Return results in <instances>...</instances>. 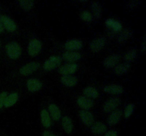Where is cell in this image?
Listing matches in <instances>:
<instances>
[{
	"mask_svg": "<svg viewBox=\"0 0 146 136\" xmlns=\"http://www.w3.org/2000/svg\"><path fill=\"white\" fill-rule=\"evenodd\" d=\"M118 132L116 130H111L106 132L104 136H118Z\"/></svg>",
	"mask_w": 146,
	"mask_h": 136,
	"instance_id": "cell-33",
	"label": "cell"
},
{
	"mask_svg": "<svg viewBox=\"0 0 146 136\" xmlns=\"http://www.w3.org/2000/svg\"><path fill=\"white\" fill-rule=\"evenodd\" d=\"M20 7L23 10L26 11H28L32 8L34 7V1H30V0H24V1H20L19 2Z\"/></svg>",
	"mask_w": 146,
	"mask_h": 136,
	"instance_id": "cell-29",
	"label": "cell"
},
{
	"mask_svg": "<svg viewBox=\"0 0 146 136\" xmlns=\"http://www.w3.org/2000/svg\"><path fill=\"white\" fill-rule=\"evenodd\" d=\"M121 56L118 54H113V55H109L105 58V60L103 62L104 66L107 68H112L113 67L116 66L118 62H119Z\"/></svg>",
	"mask_w": 146,
	"mask_h": 136,
	"instance_id": "cell-9",
	"label": "cell"
},
{
	"mask_svg": "<svg viewBox=\"0 0 146 136\" xmlns=\"http://www.w3.org/2000/svg\"><path fill=\"white\" fill-rule=\"evenodd\" d=\"M84 94L85 95L86 97L87 98H94V99H96L99 96V93L97 91L96 89L92 87V86H88V87L86 88L84 90Z\"/></svg>",
	"mask_w": 146,
	"mask_h": 136,
	"instance_id": "cell-26",
	"label": "cell"
},
{
	"mask_svg": "<svg viewBox=\"0 0 146 136\" xmlns=\"http://www.w3.org/2000/svg\"><path fill=\"white\" fill-rule=\"evenodd\" d=\"M123 112L121 110H117L113 112L109 116L108 119V123L109 126H113L118 124L121 120V117H122Z\"/></svg>",
	"mask_w": 146,
	"mask_h": 136,
	"instance_id": "cell-16",
	"label": "cell"
},
{
	"mask_svg": "<svg viewBox=\"0 0 146 136\" xmlns=\"http://www.w3.org/2000/svg\"><path fill=\"white\" fill-rule=\"evenodd\" d=\"M48 110H49L48 113L51 116L53 120H55V121H58V120L61 119V110L58 109V106H56L55 104H54V103L49 104V106H48Z\"/></svg>",
	"mask_w": 146,
	"mask_h": 136,
	"instance_id": "cell-18",
	"label": "cell"
},
{
	"mask_svg": "<svg viewBox=\"0 0 146 136\" xmlns=\"http://www.w3.org/2000/svg\"><path fill=\"white\" fill-rule=\"evenodd\" d=\"M42 136H56L55 134H54L51 132L48 131V130H46L44 133H42Z\"/></svg>",
	"mask_w": 146,
	"mask_h": 136,
	"instance_id": "cell-35",
	"label": "cell"
},
{
	"mask_svg": "<svg viewBox=\"0 0 146 136\" xmlns=\"http://www.w3.org/2000/svg\"><path fill=\"white\" fill-rule=\"evenodd\" d=\"M62 127L64 130L67 134H71L74 129L72 120L68 116H64L62 118Z\"/></svg>",
	"mask_w": 146,
	"mask_h": 136,
	"instance_id": "cell-20",
	"label": "cell"
},
{
	"mask_svg": "<svg viewBox=\"0 0 146 136\" xmlns=\"http://www.w3.org/2000/svg\"><path fill=\"white\" fill-rule=\"evenodd\" d=\"M65 48L68 50H80L83 46L82 41L77 39H72L66 41L64 45Z\"/></svg>",
	"mask_w": 146,
	"mask_h": 136,
	"instance_id": "cell-14",
	"label": "cell"
},
{
	"mask_svg": "<svg viewBox=\"0 0 146 136\" xmlns=\"http://www.w3.org/2000/svg\"><path fill=\"white\" fill-rule=\"evenodd\" d=\"M91 9L94 13V16L96 18H101L102 16V8L101 5L97 1H92L91 2Z\"/></svg>",
	"mask_w": 146,
	"mask_h": 136,
	"instance_id": "cell-25",
	"label": "cell"
},
{
	"mask_svg": "<svg viewBox=\"0 0 146 136\" xmlns=\"http://www.w3.org/2000/svg\"><path fill=\"white\" fill-rule=\"evenodd\" d=\"M77 103L80 108L82 109V110H89L94 106V101L89 98H87L86 96H80L77 100Z\"/></svg>",
	"mask_w": 146,
	"mask_h": 136,
	"instance_id": "cell-11",
	"label": "cell"
},
{
	"mask_svg": "<svg viewBox=\"0 0 146 136\" xmlns=\"http://www.w3.org/2000/svg\"><path fill=\"white\" fill-rule=\"evenodd\" d=\"M0 21L2 24L4 28H5L7 31H9V32H14L17 30V25L14 21L9 17L7 16H1Z\"/></svg>",
	"mask_w": 146,
	"mask_h": 136,
	"instance_id": "cell-6",
	"label": "cell"
},
{
	"mask_svg": "<svg viewBox=\"0 0 146 136\" xmlns=\"http://www.w3.org/2000/svg\"><path fill=\"white\" fill-rule=\"evenodd\" d=\"M106 38L104 37H100V38L94 39L91 42L89 45L90 50L93 52H98L102 50L104 45L106 44Z\"/></svg>",
	"mask_w": 146,
	"mask_h": 136,
	"instance_id": "cell-5",
	"label": "cell"
},
{
	"mask_svg": "<svg viewBox=\"0 0 146 136\" xmlns=\"http://www.w3.org/2000/svg\"><path fill=\"white\" fill-rule=\"evenodd\" d=\"M0 45H1V42H0Z\"/></svg>",
	"mask_w": 146,
	"mask_h": 136,
	"instance_id": "cell-38",
	"label": "cell"
},
{
	"mask_svg": "<svg viewBox=\"0 0 146 136\" xmlns=\"http://www.w3.org/2000/svg\"><path fill=\"white\" fill-rule=\"evenodd\" d=\"M7 96V92H2V93L0 94V109L2 108V106H4V100H5L6 97Z\"/></svg>",
	"mask_w": 146,
	"mask_h": 136,
	"instance_id": "cell-32",
	"label": "cell"
},
{
	"mask_svg": "<svg viewBox=\"0 0 146 136\" xmlns=\"http://www.w3.org/2000/svg\"><path fill=\"white\" fill-rule=\"evenodd\" d=\"M136 4H139V1H131L128 3V8H134L137 7Z\"/></svg>",
	"mask_w": 146,
	"mask_h": 136,
	"instance_id": "cell-34",
	"label": "cell"
},
{
	"mask_svg": "<svg viewBox=\"0 0 146 136\" xmlns=\"http://www.w3.org/2000/svg\"><path fill=\"white\" fill-rule=\"evenodd\" d=\"M41 124L46 128H48L51 125V119L48 111L46 109H43L41 112Z\"/></svg>",
	"mask_w": 146,
	"mask_h": 136,
	"instance_id": "cell-21",
	"label": "cell"
},
{
	"mask_svg": "<svg viewBox=\"0 0 146 136\" xmlns=\"http://www.w3.org/2000/svg\"><path fill=\"white\" fill-rule=\"evenodd\" d=\"M6 51L7 55L11 59L16 60L21 55V48L19 44L16 42H11L6 46Z\"/></svg>",
	"mask_w": 146,
	"mask_h": 136,
	"instance_id": "cell-1",
	"label": "cell"
},
{
	"mask_svg": "<svg viewBox=\"0 0 146 136\" xmlns=\"http://www.w3.org/2000/svg\"><path fill=\"white\" fill-rule=\"evenodd\" d=\"M104 92L110 94L118 95L123 93V88L118 84H111L104 87Z\"/></svg>",
	"mask_w": 146,
	"mask_h": 136,
	"instance_id": "cell-17",
	"label": "cell"
},
{
	"mask_svg": "<svg viewBox=\"0 0 146 136\" xmlns=\"http://www.w3.org/2000/svg\"><path fill=\"white\" fill-rule=\"evenodd\" d=\"M106 25L108 28H111L115 31H120L122 29V25L121 24V23L113 19H111V18H108L106 21Z\"/></svg>",
	"mask_w": 146,
	"mask_h": 136,
	"instance_id": "cell-24",
	"label": "cell"
},
{
	"mask_svg": "<svg viewBox=\"0 0 146 136\" xmlns=\"http://www.w3.org/2000/svg\"><path fill=\"white\" fill-rule=\"evenodd\" d=\"M81 18L86 22H91L92 21V16L88 11H84L81 14Z\"/></svg>",
	"mask_w": 146,
	"mask_h": 136,
	"instance_id": "cell-31",
	"label": "cell"
},
{
	"mask_svg": "<svg viewBox=\"0 0 146 136\" xmlns=\"http://www.w3.org/2000/svg\"><path fill=\"white\" fill-rule=\"evenodd\" d=\"M62 58L64 60L67 62H74L81 59V55L80 52H76V51H67L63 54Z\"/></svg>",
	"mask_w": 146,
	"mask_h": 136,
	"instance_id": "cell-12",
	"label": "cell"
},
{
	"mask_svg": "<svg viewBox=\"0 0 146 136\" xmlns=\"http://www.w3.org/2000/svg\"><path fill=\"white\" fill-rule=\"evenodd\" d=\"M130 67H131V65H130L129 63H127V62L123 64H119V65H116L115 67V68H114V72L117 75H123L128 72Z\"/></svg>",
	"mask_w": 146,
	"mask_h": 136,
	"instance_id": "cell-23",
	"label": "cell"
},
{
	"mask_svg": "<svg viewBox=\"0 0 146 136\" xmlns=\"http://www.w3.org/2000/svg\"><path fill=\"white\" fill-rule=\"evenodd\" d=\"M133 32L130 29H125L122 33H121V35L118 37V42H123L125 41H128V39L132 37Z\"/></svg>",
	"mask_w": 146,
	"mask_h": 136,
	"instance_id": "cell-27",
	"label": "cell"
},
{
	"mask_svg": "<svg viewBox=\"0 0 146 136\" xmlns=\"http://www.w3.org/2000/svg\"><path fill=\"white\" fill-rule=\"evenodd\" d=\"M141 50H142L143 52H145V37H144L143 41L142 44H141Z\"/></svg>",
	"mask_w": 146,
	"mask_h": 136,
	"instance_id": "cell-36",
	"label": "cell"
},
{
	"mask_svg": "<svg viewBox=\"0 0 146 136\" xmlns=\"http://www.w3.org/2000/svg\"><path fill=\"white\" fill-rule=\"evenodd\" d=\"M121 103V100L120 99L117 97H113L108 99V101H106L104 106V110L107 113L112 111L113 110L118 107Z\"/></svg>",
	"mask_w": 146,
	"mask_h": 136,
	"instance_id": "cell-7",
	"label": "cell"
},
{
	"mask_svg": "<svg viewBox=\"0 0 146 136\" xmlns=\"http://www.w3.org/2000/svg\"><path fill=\"white\" fill-rule=\"evenodd\" d=\"M79 116L81 121L87 126H91L94 123V118L92 113L88 110H81L79 111Z\"/></svg>",
	"mask_w": 146,
	"mask_h": 136,
	"instance_id": "cell-8",
	"label": "cell"
},
{
	"mask_svg": "<svg viewBox=\"0 0 146 136\" xmlns=\"http://www.w3.org/2000/svg\"><path fill=\"white\" fill-rule=\"evenodd\" d=\"M61 63V58L59 56L54 55L48 58L44 63V69L46 71L52 70L57 67L59 66Z\"/></svg>",
	"mask_w": 146,
	"mask_h": 136,
	"instance_id": "cell-3",
	"label": "cell"
},
{
	"mask_svg": "<svg viewBox=\"0 0 146 136\" xmlns=\"http://www.w3.org/2000/svg\"><path fill=\"white\" fill-rule=\"evenodd\" d=\"M137 57V50L135 49H131L126 52L124 56V60L127 62V63L133 61Z\"/></svg>",
	"mask_w": 146,
	"mask_h": 136,
	"instance_id": "cell-28",
	"label": "cell"
},
{
	"mask_svg": "<svg viewBox=\"0 0 146 136\" xmlns=\"http://www.w3.org/2000/svg\"><path fill=\"white\" fill-rule=\"evenodd\" d=\"M3 31H4V27H3L1 21H0V33L3 32Z\"/></svg>",
	"mask_w": 146,
	"mask_h": 136,
	"instance_id": "cell-37",
	"label": "cell"
},
{
	"mask_svg": "<svg viewBox=\"0 0 146 136\" xmlns=\"http://www.w3.org/2000/svg\"><path fill=\"white\" fill-rule=\"evenodd\" d=\"M106 126L101 122H96L91 126V131L94 135H101L106 133Z\"/></svg>",
	"mask_w": 146,
	"mask_h": 136,
	"instance_id": "cell-15",
	"label": "cell"
},
{
	"mask_svg": "<svg viewBox=\"0 0 146 136\" xmlns=\"http://www.w3.org/2000/svg\"><path fill=\"white\" fill-rule=\"evenodd\" d=\"M39 66L40 65L38 62H29V63H27V65L23 66L20 69L19 72L21 75H23V76H27V75H31L33 72L36 71L37 69H38V68L39 67Z\"/></svg>",
	"mask_w": 146,
	"mask_h": 136,
	"instance_id": "cell-4",
	"label": "cell"
},
{
	"mask_svg": "<svg viewBox=\"0 0 146 136\" xmlns=\"http://www.w3.org/2000/svg\"><path fill=\"white\" fill-rule=\"evenodd\" d=\"M134 107L135 106L133 103H129L128 105H127L125 110H124V116H125V118H128L131 116V114H132L134 110Z\"/></svg>",
	"mask_w": 146,
	"mask_h": 136,
	"instance_id": "cell-30",
	"label": "cell"
},
{
	"mask_svg": "<svg viewBox=\"0 0 146 136\" xmlns=\"http://www.w3.org/2000/svg\"><path fill=\"white\" fill-rule=\"evenodd\" d=\"M18 98L19 95L17 93H11L10 94L7 95L5 100H4V106L6 108L11 107V106H14L18 101Z\"/></svg>",
	"mask_w": 146,
	"mask_h": 136,
	"instance_id": "cell-22",
	"label": "cell"
},
{
	"mask_svg": "<svg viewBox=\"0 0 146 136\" xmlns=\"http://www.w3.org/2000/svg\"><path fill=\"white\" fill-rule=\"evenodd\" d=\"M78 69V65L75 63H71V64H66L61 67L58 69V72L60 74L64 76V75H70L71 74H74L76 72V71Z\"/></svg>",
	"mask_w": 146,
	"mask_h": 136,
	"instance_id": "cell-10",
	"label": "cell"
},
{
	"mask_svg": "<svg viewBox=\"0 0 146 136\" xmlns=\"http://www.w3.org/2000/svg\"><path fill=\"white\" fill-rule=\"evenodd\" d=\"M27 89L29 92H35L40 90L42 87V83L37 79H29L27 82Z\"/></svg>",
	"mask_w": 146,
	"mask_h": 136,
	"instance_id": "cell-13",
	"label": "cell"
},
{
	"mask_svg": "<svg viewBox=\"0 0 146 136\" xmlns=\"http://www.w3.org/2000/svg\"><path fill=\"white\" fill-rule=\"evenodd\" d=\"M42 48V43L38 39H33L28 45V53L30 56L35 57L39 54Z\"/></svg>",
	"mask_w": 146,
	"mask_h": 136,
	"instance_id": "cell-2",
	"label": "cell"
},
{
	"mask_svg": "<svg viewBox=\"0 0 146 136\" xmlns=\"http://www.w3.org/2000/svg\"><path fill=\"white\" fill-rule=\"evenodd\" d=\"M61 82L65 86L68 87H73L76 86L78 82V79L76 76L71 75H64L61 78Z\"/></svg>",
	"mask_w": 146,
	"mask_h": 136,
	"instance_id": "cell-19",
	"label": "cell"
}]
</instances>
